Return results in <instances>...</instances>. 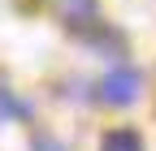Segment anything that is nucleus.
<instances>
[{
	"instance_id": "nucleus-2",
	"label": "nucleus",
	"mask_w": 156,
	"mask_h": 151,
	"mask_svg": "<svg viewBox=\"0 0 156 151\" xmlns=\"http://www.w3.org/2000/svg\"><path fill=\"white\" fill-rule=\"evenodd\" d=\"M52 9L65 26H91L95 22V0H52Z\"/></svg>"
},
{
	"instance_id": "nucleus-1",
	"label": "nucleus",
	"mask_w": 156,
	"mask_h": 151,
	"mask_svg": "<svg viewBox=\"0 0 156 151\" xmlns=\"http://www.w3.org/2000/svg\"><path fill=\"white\" fill-rule=\"evenodd\" d=\"M139 91H143V78L134 69H113L108 78L100 82V99L113 104V108H126V104L139 99Z\"/></svg>"
},
{
	"instance_id": "nucleus-4",
	"label": "nucleus",
	"mask_w": 156,
	"mask_h": 151,
	"mask_svg": "<svg viewBox=\"0 0 156 151\" xmlns=\"http://www.w3.org/2000/svg\"><path fill=\"white\" fill-rule=\"evenodd\" d=\"M35 151H65V147H61V143H52V138H39Z\"/></svg>"
},
{
	"instance_id": "nucleus-3",
	"label": "nucleus",
	"mask_w": 156,
	"mask_h": 151,
	"mask_svg": "<svg viewBox=\"0 0 156 151\" xmlns=\"http://www.w3.org/2000/svg\"><path fill=\"white\" fill-rule=\"evenodd\" d=\"M100 151H143V143H139L134 129H113V134H104Z\"/></svg>"
}]
</instances>
